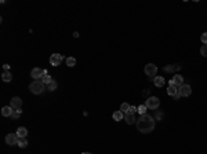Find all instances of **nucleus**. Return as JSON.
<instances>
[{"label": "nucleus", "instance_id": "1", "mask_svg": "<svg viewBox=\"0 0 207 154\" xmlns=\"http://www.w3.org/2000/svg\"><path fill=\"white\" fill-rule=\"evenodd\" d=\"M135 125H137V129L141 134H149L155 129V118L149 114H142L140 116V118L135 121Z\"/></svg>", "mask_w": 207, "mask_h": 154}, {"label": "nucleus", "instance_id": "2", "mask_svg": "<svg viewBox=\"0 0 207 154\" xmlns=\"http://www.w3.org/2000/svg\"><path fill=\"white\" fill-rule=\"evenodd\" d=\"M29 90H31L32 94L39 95V94H41V92H44V90H47V85H46L41 80H35V81L29 85Z\"/></svg>", "mask_w": 207, "mask_h": 154}, {"label": "nucleus", "instance_id": "3", "mask_svg": "<svg viewBox=\"0 0 207 154\" xmlns=\"http://www.w3.org/2000/svg\"><path fill=\"white\" fill-rule=\"evenodd\" d=\"M145 106L151 110H156L160 106V100L158 96H149L148 99L145 100Z\"/></svg>", "mask_w": 207, "mask_h": 154}, {"label": "nucleus", "instance_id": "4", "mask_svg": "<svg viewBox=\"0 0 207 154\" xmlns=\"http://www.w3.org/2000/svg\"><path fill=\"white\" fill-rule=\"evenodd\" d=\"M44 74H47V70L46 69H41V68H33L31 70V77L35 78V80H41Z\"/></svg>", "mask_w": 207, "mask_h": 154}, {"label": "nucleus", "instance_id": "5", "mask_svg": "<svg viewBox=\"0 0 207 154\" xmlns=\"http://www.w3.org/2000/svg\"><path fill=\"white\" fill-rule=\"evenodd\" d=\"M192 94V88L189 84H182L181 87H178V95L180 96H189Z\"/></svg>", "mask_w": 207, "mask_h": 154}, {"label": "nucleus", "instance_id": "6", "mask_svg": "<svg viewBox=\"0 0 207 154\" xmlns=\"http://www.w3.org/2000/svg\"><path fill=\"white\" fill-rule=\"evenodd\" d=\"M64 62V57L61 54H53L50 57V64L51 66H59Z\"/></svg>", "mask_w": 207, "mask_h": 154}, {"label": "nucleus", "instance_id": "7", "mask_svg": "<svg viewBox=\"0 0 207 154\" xmlns=\"http://www.w3.org/2000/svg\"><path fill=\"white\" fill-rule=\"evenodd\" d=\"M156 73H158V66L153 64H148L145 66V74L149 77H156Z\"/></svg>", "mask_w": 207, "mask_h": 154}, {"label": "nucleus", "instance_id": "8", "mask_svg": "<svg viewBox=\"0 0 207 154\" xmlns=\"http://www.w3.org/2000/svg\"><path fill=\"white\" fill-rule=\"evenodd\" d=\"M10 106H11L14 110H19L22 107V99H21L19 96H13L11 100H10Z\"/></svg>", "mask_w": 207, "mask_h": 154}, {"label": "nucleus", "instance_id": "9", "mask_svg": "<svg viewBox=\"0 0 207 154\" xmlns=\"http://www.w3.org/2000/svg\"><path fill=\"white\" fill-rule=\"evenodd\" d=\"M19 142V138L17 134H9V135L6 136V143L9 146H14V145H18Z\"/></svg>", "mask_w": 207, "mask_h": 154}, {"label": "nucleus", "instance_id": "10", "mask_svg": "<svg viewBox=\"0 0 207 154\" xmlns=\"http://www.w3.org/2000/svg\"><path fill=\"white\" fill-rule=\"evenodd\" d=\"M184 84V77L181 74H174V77L170 80V85H176V87H181Z\"/></svg>", "mask_w": 207, "mask_h": 154}, {"label": "nucleus", "instance_id": "11", "mask_svg": "<svg viewBox=\"0 0 207 154\" xmlns=\"http://www.w3.org/2000/svg\"><path fill=\"white\" fill-rule=\"evenodd\" d=\"M163 70L166 73H177L178 70H181V65L176 64V65H167V66H163Z\"/></svg>", "mask_w": 207, "mask_h": 154}, {"label": "nucleus", "instance_id": "12", "mask_svg": "<svg viewBox=\"0 0 207 154\" xmlns=\"http://www.w3.org/2000/svg\"><path fill=\"white\" fill-rule=\"evenodd\" d=\"M164 83H166V80H164V77H163V76H156V77H153V84H155V87H158V88H162V87L164 85Z\"/></svg>", "mask_w": 207, "mask_h": 154}, {"label": "nucleus", "instance_id": "13", "mask_svg": "<svg viewBox=\"0 0 207 154\" xmlns=\"http://www.w3.org/2000/svg\"><path fill=\"white\" fill-rule=\"evenodd\" d=\"M124 121L130 125V124H134L137 120H135V116L134 113H130V112H127V113H124Z\"/></svg>", "mask_w": 207, "mask_h": 154}, {"label": "nucleus", "instance_id": "14", "mask_svg": "<svg viewBox=\"0 0 207 154\" xmlns=\"http://www.w3.org/2000/svg\"><path fill=\"white\" fill-rule=\"evenodd\" d=\"M13 112H14V109L11 106H4V107L1 109V116H4V117H11Z\"/></svg>", "mask_w": 207, "mask_h": 154}, {"label": "nucleus", "instance_id": "15", "mask_svg": "<svg viewBox=\"0 0 207 154\" xmlns=\"http://www.w3.org/2000/svg\"><path fill=\"white\" fill-rule=\"evenodd\" d=\"M17 135H18V138L19 139H22V138H26V135H28V129L25 127H19L18 129H17V132H15Z\"/></svg>", "mask_w": 207, "mask_h": 154}, {"label": "nucleus", "instance_id": "16", "mask_svg": "<svg viewBox=\"0 0 207 154\" xmlns=\"http://www.w3.org/2000/svg\"><path fill=\"white\" fill-rule=\"evenodd\" d=\"M167 94L170 96H176L177 94H178V88H177L176 85H170L168 84V88H167Z\"/></svg>", "mask_w": 207, "mask_h": 154}, {"label": "nucleus", "instance_id": "17", "mask_svg": "<svg viewBox=\"0 0 207 154\" xmlns=\"http://www.w3.org/2000/svg\"><path fill=\"white\" fill-rule=\"evenodd\" d=\"M113 120H115V121H120V120H123V118H124V113H123L122 110H117V112H115V113H113Z\"/></svg>", "mask_w": 207, "mask_h": 154}, {"label": "nucleus", "instance_id": "18", "mask_svg": "<svg viewBox=\"0 0 207 154\" xmlns=\"http://www.w3.org/2000/svg\"><path fill=\"white\" fill-rule=\"evenodd\" d=\"M1 80L4 83H10L11 80H13V74L10 72H3V74H1Z\"/></svg>", "mask_w": 207, "mask_h": 154}, {"label": "nucleus", "instance_id": "19", "mask_svg": "<svg viewBox=\"0 0 207 154\" xmlns=\"http://www.w3.org/2000/svg\"><path fill=\"white\" fill-rule=\"evenodd\" d=\"M65 62H66V66H69V68H73V66L76 65V59L73 58V57H68V58L65 59Z\"/></svg>", "mask_w": 207, "mask_h": 154}, {"label": "nucleus", "instance_id": "20", "mask_svg": "<svg viewBox=\"0 0 207 154\" xmlns=\"http://www.w3.org/2000/svg\"><path fill=\"white\" fill-rule=\"evenodd\" d=\"M57 88H58V84H57V81H55V80H53V81H51L49 85H47V90H49V91H55Z\"/></svg>", "mask_w": 207, "mask_h": 154}, {"label": "nucleus", "instance_id": "21", "mask_svg": "<svg viewBox=\"0 0 207 154\" xmlns=\"http://www.w3.org/2000/svg\"><path fill=\"white\" fill-rule=\"evenodd\" d=\"M41 81L44 83L46 85H49L50 83L53 81V77H51V76H50V74H49V73H47V74H44V77H43V78H41Z\"/></svg>", "mask_w": 207, "mask_h": 154}, {"label": "nucleus", "instance_id": "22", "mask_svg": "<svg viewBox=\"0 0 207 154\" xmlns=\"http://www.w3.org/2000/svg\"><path fill=\"white\" fill-rule=\"evenodd\" d=\"M130 107H131V106H130V105H128V103H126V102H123V103H122V106H120V110H122L123 113H127V112H130Z\"/></svg>", "mask_w": 207, "mask_h": 154}, {"label": "nucleus", "instance_id": "23", "mask_svg": "<svg viewBox=\"0 0 207 154\" xmlns=\"http://www.w3.org/2000/svg\"><path fill=\"white\" fill-rule=\"evenodd\" d=\"M21 114H22V110H21V109H19V110H14L13 114H11V118H13V120H17V118L21 117Z\"/></svg>", "mask_w": 207, "mask_h": 154}, {"label": "nucleus", "instance_id": "24", "mask_svg": "<svg viewBox=\"0 0 207 154\" xmlns=\"http://www.w3.org/2000/svg\"><path fill=\"white\" fill-rule=\"evenodd\" d=\"M146 109H148V107H146L145 105H140V106L137 107V112H138V113H140L141 116H142V114L146 113Z\"/></svg>", "mask_w": 207, "mask_h": 154}, {"label": "nucleus", "instance_id": "25", "mask_svg": "<svg viewBox=\"0 0 207 154\" xmlns=\"http://www.w3.org/2000/svg\"><path fill=\"white\" fill-rule=\"evenodd\" d=\"M18 146L21 147V149H25L28 146V141L25 139V138H22V139H19V142H18Z\"/></svg>", "mask_w": 207, "mask_h": 154}, {"label": "nucleus", "instance_id": "26", "mask_svg": "<svg viewBox=\"0 0 207 154\" xmlns=\"http://www.w3.org/2000/svg\"><path fill=\"white\" fill-rule=\"evenodd\" d=\"M200 40H202L203 45H207V32H204L202 35V37H200Z\"/></svg>", "mask_w": 207, "mask_h": 154}, {"label": "nucleus", "instance_id": "27", "mask_svg": "<svg viewBox=\"0 0 207 154\" xmlns=\"http://www.w3.org/2000/svg\"><path fill=\"white\" fill-rule=\"evenodd\" d=\"M200 54L203 57H207V45H202V48H200Z\"/></svg>", "mask_w": 207, "mask_h": 154}, {"label": "nucleus", "instance_id": "28", "mask_svg": "<svg viewBox=\"0 0 207 154\" xmlns=\"http://www.w3.org/2000/svg\"><path fill=\"white\" fill-rule=\"evenodd\" d=\"M162 117H163V113L162 112H158V113H156V120H160Z\"/></svg>", "mask_w": 207, "mask_h": 154}, {"label": "nucleus", "instance_id": "29", "mask_svg": "<svg viewBox=\"0 0 207 154\" xmlns=\"http://www.w3.org/2000/svg\"><path fill=\"white\" fill-rule=\"evenodd\" d=\"M3 69H4V72H9L10 65H9V64H4V65H3Z\"/></svg>", "mask_w": 207, "mask_h": 154}, {"label": "nucleus", "instance_id": "30", "mask_svg": "<svg viewBox=\"0 0 207 154\" xmlns=\"http://www.w3.org/2000/svg\"><path fill=\"white\" fill-rule=\"evenodd\" d=\"M135 112H137V107H135V106H131V107H130V113H135Z\"/></svg>", "mask_w": 207, "mask_h": 154}, {"label": "nucleus", "instance_id": "31", "mask_svg": "<svg viewBox=\"0 0 207 154\" xmlns=\"http://www.w3.org/2000/svg\"><path fill=\"white\" fill-rule=\"evenodd\" d=\"M173 98H174V99H176V100H178V99H180V98H181V96L178 95V94H177V95H176V96H173Z\"/></svg>", "mask_w": 207, "mask_h": 154}, {"label": "nucleus", "instance_id": "32", "mask_svg": "<svg viewBox=\"0 0 207 154\" xmlns=\"http://www.w3.org/2000/svg\"><path fill=\"white\" fill-rule=\"evenodd\" d=\"M81 154H93V153H81Z\"/></svg>", "mask_w": 207, "mask_h": 154}]
</instances>
